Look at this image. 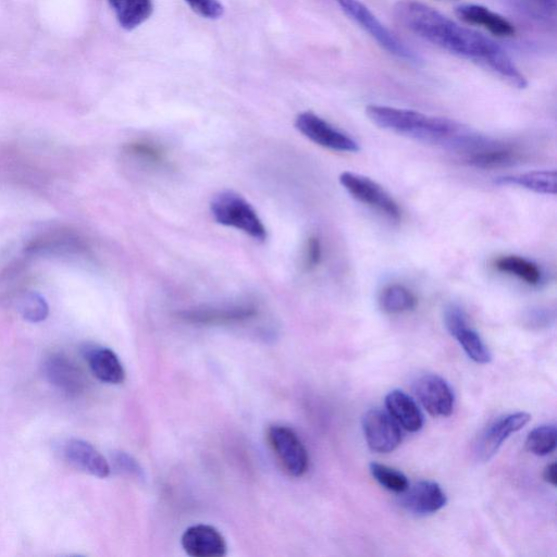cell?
Segmentation results:
<instances>
[{"instance_id": "cell-27", "label": "cell", "mask_w": 557, "mask_h": 557, "mask_svg": "<svg viewBox=\"0 0 557 557\" xmlns=\"http://www.w3.org/2000/svg\"><path fill=\"white\" fill-rule=\"evenodd\" d=\"M370 473L380 486L391 492L403 493L410 487V482L403 473L386 465L370 464Z\"/></svg>"}, {"instance_id": "cell-12", "label": "cell", "mask_w": 557, "mask_h": 557, "mask_svg": "<svg viewBox=\"0 0 557 557\" xmlns=\"http://www.w3.org/2000/svg\"><path fill=\"white\" fill-rule=\"evenodd\" d=\"M43 369L47 380L67 394L78 395L86 387V378L82 369L64 354L49 355Z\"/></svg>"}, {"instance_id": "cell-29", "label": "cell", "mask_w": 557, "mask_h": 557, "mask_svg": "<svg viewBox=\"0 0 557 557\" xmlns=\"http://www.w3.org/2000/svg\"><path fill=\"white\" fill-rule=\"evenodd\" d=\"M323 249L318 238L313 237L308 240L306 247L305 266L307 270L316 268L321 262Z\"/></svg>"}, {"instance_id": "cell-23", "label": "cell", "mask_w": 557, "mask_h": 557, "mask_svg": "<svg viewBox=\"0 0 557 557\" xmlns=\"http://www.w3.org/2000/svg\"><path fill=\"white\" fill-rule=\"evenodd\" d=\"M495 267L504 274L525 281L529 286H539L542 281V272L538 265L521 256H503L495 262Z\"/></svg>"}, {"instance_id": "cell-22", "label": "cell", "mask_w": 557, "mask_h": 557, "mask_svg": "<svg viewBox=\"0 0 557 557\" xmlns=\"http://www.w3.org/2000/svg\"><path fill=\"white\" fill-rule=\"evenodd\" d=\"M121 28L132 31L151 18L154 11L153 0H108Z\"/></svg>"}, {"instance_id": "cell-28", "label": "cell", "mask_w": 557, "mask_h": 557, "mask_svg": "<svg viewBox=\"0 0 557 557\" xmlns=\"http://www.w3.org/2000/svg\"><path fill=\"white\" fill-rule=\"evenodd\" d=\"M191 9L206 19H219L224 15V6L218 0H185Z\"/></svg>"}, {"instance_id": "cell-6", "label": "cell", "mask_w": 557, "mask_h": 557, "mask_svg": "<svg viewBox=\"0 0 557 557\" xmlns=\"http://www.w3.org/2000/svg\"><path fill=\"white\" fill-rule=\"evenodd\" d=\"M295 128L308 140L321 147L328 148V150L342 153H358L361 151L360 144L352 136L333 127L328 121L311 113V111H306V113L297 116Z\"/></svg>"}, {"instance_id": "cell-8", "label": "cell", "mask_w": 557, "mask_h": 557, "mask_svg": "<svg viewBox=\"0 0 557 557\" xmlns=\"http://www.w3.org/2000/svg\"><path fill=\"white\" fill-rule=\"evenodd\" d=\"M444 324L451 336L460 343L470 360L481 365L489 364L492 361L488 346L482 341L479 333L469 325L463 308L450 305L445 309Z\"/></svg>"}, {"instance_id": "cell-25", "label": "cell", "mask_w": 557, "mask_h": 557, "mask_svg": "<svg viewBox=\"0 0 557 557\" xmlns=\"http://www.w3.org/2000/svg\"><path fill=\"white\" fill-rule=\"evenodd\" d=\"M17 311L23 319L33 324L42 323L49 315L47 302L36 292L22 294L17 302Z\"/></svg>"}, {"instance_id": "cell-33", "label": "cell", "mask_w": 557, "mask_h": 557, "mask_svg": "<svg viewBox=\"0 0 557 557\" xmlns=\"http://www.w3.org/2000/svg\"><path fill=\"white\" fill-rule=\"evenodd\" d=\"M550 319L551 317L548 313L538 311L534 314H531V324L536 325L537 327L547 325L548 323H550Z\"/></svg>"}, {"instance_id": "cell-10", "label": "cell", "mask_w": 557, "mask_h": 557, "mask_svg": "<svg viewBox=\"0 0 557 557\" xmlns=\"http://www.w3.org/2000/svg\"><path fill=\"white\" fill-rule=\"evenodd\" d=\"M531 416L528 413L518 412L495 420L484 432L481 433L477 443L475 453L481 462H487L498 453L503 443L509 439L513 433L522 430L529 424Z\"/></svg>"}, {"instance_id": "cell-30", "label": "cell", "mask_w": 557, "mask_h": 557, "mask_svg": "<svg viewBox=\"0 0 557 557\" xmlns=\"http://www.w3.org/2000/svg\"><path fill=\"white\" fill-rule=\"evenodd\" d=\"M114 463L123 473H128L135 477L142 475V469L139 464L126 453L117 452L114 455Z\"/></svg>"}, {"instance_id": "cell-17", "label": "cell", "mask_w": 557, "mask_h": 557, "mask_svg": "<svg viewBox=\"0 0 557 557\" xmlns=\"http://www.w3.org/2000/svg\"><path fill=\"white\" fill-rule=\"evenodd\" d=\"M84 357L93 375L109 385H120L126 379V371L115 352L102 346H88Z\"/></svg>"}, {"instance_id": "cell-34", "label": "cell", "mask_w": 557, "mask_h": 557, "mask_svg": "<svg viewBox=\"0 0 557 557\" xmlns=\"http://www.w3.org/2000/svg\"><path fill=\"white\" fill-rule=\"evenodd\" d=\"M534 2L541 6L544 10L550 12V14H555L557 0H534Z\"/></svg>"}, {"instance_id": "cell-3", "label": "cell", "mask_w": 557, "mask_h": 557, "mask_svg": "<svg viewBox=\"0 0 557 557\" xmlns=\"http://www.w3.org/2000/svg\"><path fill=\"white\" fill-rule=\"evenodd\" d=\"M210 212L219 225L238 229L259 242L267 240V229L256 210L235 192L224 191L215 195Z\"/></svg>"}, {"instance_id": "cell-18", "label": "cell", "mask_w": 557, "mask_h": 557, "mask_svg": "<svg viewBox=\"0 0 557 557\" xmlns=\"http://www.w3.org/2000/svg\"><path fill=\"white\" fill-rule=\"evenodd\" d=\"M455 14L462 21L488 30L493 35L511 37L515 35L513 24L487 7L464 4L456 8Z\"/></svg>"}, {"instance_id": "cell-5", "label": "cell", "mask_w": 557, "mask_h": 557, "mask_svg": "<svg viewBox=\"0 0 557 557\" xmlns=\"http://www.w3.org/2000/svg\"><path fill=\"white\" fill-rule=\"evenodd\" d=\"M340 183L356 201L378 210L393 221L402 219V210L394 198L380 184L354 172H343Z\"/></svg>"}, {"instance_id": "cell-19", "label": "cell", "mask_w": 557, "mask_h": 557, "mask_svg": "<svg viewBox=\"0 0 557 557\" xmlns=\"http://www.w3.org/2000/svg\"><path fill=\"white\" fill-rule=\"evenodd\" d=\"M389 414L405 430L417 432L424 426V415L416 402L400 390L391 391L386 398Z\"/></svg>"}, {"instance_id": "cell-2", "label": "cell", "mask_w": 557, "mask_h": 557, "mask_svg": "<svg viewBox=\"0 0 557 557\" xmlns=\"http://www.w3.org/2000/svg\"><path fill=\"white\" fill-rule=\"evenodd\" d=\"M366 116L380 129L417 142L437 145L464 157L477 151L487 139V136L460 122L410 109L369 105L366 108Z\"/></svg>"}, {"instance_id": "cell-11", "label": "cell", "mask_w": 557, "mask_h": 557, "mask_svg": "<svg viewBox=\"0 0 557 557\" xmlns=\"http://www.w3.org/2000/svg\"><path fill=\"white\" fill-rule=\"evenodd\" d=\"M414 393L420 404L433 417H449L454 411V394L449 383L437 375L418 378Z\"/></svg>"}, {"instance_id": "cell-24", "label": "cell", "mask_w": 557, "mask_h": 557, "mask_svg": "<svg viewBox=\"0 0 557 557\" xmlns=\"http://www.w3.org/2000/svg\"><path fill=\"white\" fill-rule=\"evenodd\" d=\"M379 303L383 312L402 314L413 311L417 299L411 290L401 284H393L381 292Z\"/></svg>"}, {"instance_id": "cell-4", "label": "cell", "mask_w": 557, "mask_h": 557, "mask_svg": "<svg viewBox=\"0 0 557 557\" xmlns=\"http://www.w3.org/2000/svg\"><path fill=\"white\" fill-rule=\"evenodd\" d=\"M346 16L360 26L388 53L406 60L407 63L422 64L420 56L392 33L361 0H336Z\"/></svg>"}, {"instance_id": "cell-32", "label": "cell", "mask_w": 557, "mask_h": 557, "mask_svg": "<svg viewBox=\"0 0 557 557\" xmlns=\"http://www.w3.org/2000/svg\"><path fill=\"white\" fill-rule=\"evenodd\" d=\"M543 478L548 482V484L556 487L557 485V466L556 463H552L547 466L546 470H544Z\"/></svg>"}, {"instance_id": "cell-31", "label": "cell", "mask_w": 557, "mask_h": 557, "mask_svg": "<svg viewBox=\"0 0 557 557\" xmlns=\"http://www.w3.org/2000/svg\"><path fill=\"white\" fill-rule=\"evenodd\" d=\"M129 151L130 153L141 156L145 159H151L153 162H158V160L163 159L162 152H160L156 146L151 144L134 143L129 146Z\"/></svg>"}, {"instance_id": "cell-9", "label": "cell", "mask_w": 557, "mask_h": 557, "mask_svg": "<svg viewBox=\"0 0 557 557\" xmlns=\"http://www.w3.org/2000/svg\"><path fill=\"white\" fill-rule=\"evenodd\" d=\"M363 430L368 447L377 453H391L402 442L400 425L390 414L380 410H371L365 414Z\"/></svg>"}, {"instance_id": "cell-7", "label": "cell", "mask_w": 557, "mask_h": 557, "mask_svg": "<svg viewBox=\"0 0 557 557\" xmlns=\"http://www.w3.org/2000/svg\"><path fill=\"white\" fill-rule=\"evenodd\" d=\"M268 442L283 469L292 477H302L309 467L305 445L289 427L275 425L267 432Z\"/></svg>"}, {"instance_id": "cell-16", "label": "cell", "mask_w": 557, "mask_h": 557, "mask_svg": "<svg viewBox=\"0 0 557 557\" xmlns=\"http://www.w3.org/2000/svg\"><path fill=\"white\" fill-rule=\"evenodd\" d=\"M256 315V308L251 305L229 307L197 308L184 312L181 317L197 325H228L241 323Z\"/></svg>"}, {"instance_id": "cell-14", "label": "cell", "mask_w": 557, "mask_h": 557, "mask_svg": "<svg viewBox=\"0 0 557 557\" xmlns=\"http://www.w3.org/2000/svg\"><path fill=\"white\" fill-rule=\"evenodd\" d=\"M182 547L193 557H221L227 553V543L220 532L208 525H196L185 530Z\"/></svg>"}, {"instance_id": "cell-1", "label": "cell", "mask_w": 557, "mask_h": 557, "mask_svg": "<svg viewBox=\"0 0 557 557\" xmlns=\"http://www.w3.org/2000/svg\"><path fill=\"white\" fill-rule=\"evenodd\" d=\"M394 15L406 30L420 39L489 68L518 90L527 88L528 81L522 71L503 47L489 37L416 0H400L394 6Z\"/></svg>"}, {"instance_id": "cell-13", "label": "cell", "mask_w": 557, "mask_h": 557, "mask_svg": "<svg viewBox=\"0 0 557 557\" xmlns=\"http://www.w3.org/2000/svg\"><path fill=\"white\" fill-rule=\"evenodd\" d=\"M401 498L404 509L414 515L435 514L447 505L448 498L442 488L433 481H419L408 487Z\"/></svg>"}, {"instance_id": "cell-20", "label": "cell", "mask_w": 557, "mask_h": 557, "mask_svg": "<svg viewBox=\"0 0 557 557\" xmlns=\"http://www.w3.org/2000/svg\"><path fill=\"white\" fill-rule=\"evenodd\" d=\"M521 159L519 153L510 145L493 141L492 144L465 158L469 166L478 169H495L510 167Z\"/></svg>"}, {"instance_id": "cell-21", "label": "cell", "mask_w": 557, "mask_h": 557, "mask_svg": "<svg viewBox=\"0 0 557 557\" xmlns=\"http://www.w3.org/2000/svg\"><path fill=\"white\" fill-rule=\"evenodd\" d=\"M495 183L502 187H518L537 194L555 195L557 176L555 170H538L523 175L501 177Z\"/></svg>"}, {"instance_id": "cell-26", "label": "cell", "mask_w": 557, "mask_h": 557, "mask_svg": "<svg viewBox=\"0 0 557 557\" xmlns=\"http://www.w3.org/2000/svg\"><path fill=\"white\" fill-rule=\"evenodd\" d=\"M557 430L554 425H543L529 433L526 449L537 456H547L556 449Z\"/></svg>"}, {"instance_id": "cell-15", "label": "cell", "mask_w": 557, "mask_h": 557, "mask_svg": "<svg viewBox=\"0 0 557 557\" xmlns=\"http://www.w3.org/2000/svg\"><path fill=\"white\" fill-rule=\"evenodd\" d=\"M64 456L67 462L86 474L97 478H107L110 474V466L105 457L84 440H68L64 447Z\"/></svg>"}]
</instances>
